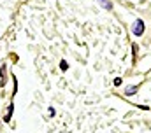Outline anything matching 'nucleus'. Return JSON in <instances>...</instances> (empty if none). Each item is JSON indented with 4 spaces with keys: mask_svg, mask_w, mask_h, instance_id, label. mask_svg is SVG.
Instances as JSON below:
<instances>
[{
    "mask_svg": "<svg viewBox=\"0 0 151 133\" xmlns=\"http://www.w3.org/2000/svg\"><path fill=\"white\" fill-rule=\"evenodd\" d=\"M144 30H146L144 21H142V19H135V23H134V26H132V32H134V35L141 37V35L144 33Z\"/></svg>",
    "mask_w": 151,
    "mask_h": 133,
    "instance_id": "f257e3e1",
    "label": "nucleus"
},
{
    "mask_svg": "<svg viewBox=\"0 0 151 133\" xmlns=\"http://www.w3.org/2000/svg\"><path fill=\"white\" fill-rule=\"evenodd\" d=\"M137 89H139V86H128V88L125 89V95H127V97H134V95L137 93Z\"/></svg>",
    "mask_w": 151,
    "mask_h": 133,
    "instance_id": "f03ea898",
    "label": "nucleus"
},
{
    "mask_svg": "<svg viewBox=\"0 0 151 133\" xmlns=\"http://www.w3.org/2000/svg\"><path fill=\"white\" fill-rule=\"evenodd\" d=\"M12 110H14V105L11 103V105L7 107V114H5V117H4V121H5V123H9V121H11V116H12Z\"/></svg>",
    "mask_w": 151,
    "mask_h": 133,
    "instance_id": "7ed1b4c3",
    "label": "nucleus"
},
{
    "mask_svg": "<svg viewBox=\"0 0 151 133\" xmlns=\"http://www.w3.org/2000/svg\"><path fill=\"white\" fill-rule=\"evenodd\" d=\"M97 2H99V4L106 9V11H111V9H113V4H111L109 0H97Z\"/></svg>",
    "mask_w": 151,
    "mask_h": 133,
    "instance_id": "20e7f679",
    "label": "nucleus"
},
{
    "mask_svg": "<svg viewBox=\"0 0 151 133\" xmlns=\"http://www.w3.org/2000/svg\"><path fill=\"white\" fill-rule=\"evenodd\" d=\"M0 74H2V81H0V84H2V88H4L5 82H7V79H5V65H2V72H0Z\"/></svg>",
    "mask_w": 151,
    "mask_h": 133,
    "instance_id": "39448f33",
    "label": "nucleus"
},
{
    "mask_svg": "<svg viewBox=\"0 0 151 133\" xmlns=\"http://www.w3.org/2000/svg\"><path fill=\"white\" fill-rule=\"evenodd\" d=\"M60 68H62L63 72H65V70H69V63H67L65 60H62V61H60Z\"/></svg>",
    "mask_w": 151,
    "mask_h": 133,
    "instance_id": "423d86ee",
    "label": "nucleus"
},
{
    "mask_svg": "<svg viewBox=\"0 0 151 133\" xmlns=\"http://www.w3.org/2000/svg\"><path fill=\"white\" fill-rule=\"evenodd\" d=\"M121 84V79H114V86H119Z\"/></svg>",
    "mask_w": 151,
    "mask_h": 133,
    "instance_id": "0eeeda50",
    "label": "nucleus"
}]
</instances>
